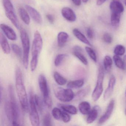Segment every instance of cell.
<instances>
[{"label": "cell", "mask_w": 126, "mask_h": 126, "mask_svg": "<svg viewBox=\"0 0 126 126\" xmlns=\"http://www.w3.org/2000/svg\"><path fill=\"white\" fill-rule=\"evenodd\" d=\"M15 87L22 110L26 112L29 110V101L23 82L22 71L17 67L15 71Z\"/></svg>", "instance_id": "cell-1"}, {"label": "cell", "mask_w": 126, "mask_h": 126, "mask_svg": "<svg viewBox=\"0 0 126 126\" xmlns=\"http://www.w3.org/2000/svg\"><path fill=\"white\" fill-rule=\"evenodd\" d=\"M9 103L11 110L12 123L13 126H19L20 112L15 94L14 90L12 84H10L8 87Z\"/></svg>", "instance_id": "cell-2"}, {"label": "cell", "mask_w": 126, "mask_h": 126, "mask_svg": "<svg viewBox=\"0 0 126 126\" xmlns=\"http://www.w3.org/2000/svg\"><path fill=\"white\" fill-rule=\"evenodd\" d=\"M20 37L23 48V64L25 69H28L29 64L30 39L28 33L24 29L20 30Z\"/></svg>", "instance_id": "cell-3"}, {"label": "cell", "mask_w": 126, "mask_h": 126, "mask_svg": "<svg viewBox=\"0 0 126 126\" xmlns=\"http://www.w3.org/2000/svg\"><path fill=\"white\" fill-rule=\"evenodd\" d=\"M38 83L40 91L43 96V101L48 108H51L53 101L50 95L49 88L46 77L43 74H40L38 78Z\"/></svg>", "instance_id": "cell-4"}, {"label": "cell", "mask_w": 126, "mask_h": 126, "mask_svg": "<svg viewBox=\"0 0 126 126\" xmlns=\"http://www.w3.org/2000/svg\"><path fill=\"white\" fill-rule=\"evenodd\" d=\"M2 2L6 16L17 29H19V23L11 1L10 0H2Z\"/></svg>", "instance_id": "cell-5"}, {"label": "cell", "mask_w": 126, "mask_h": 126, "mask_svg": "<svg viewBox=\"0 0 126 126\" xmlns=\"http://www.w3.org/2000/svg\"><path fill=\"white\" fill-rule=\"evenodd\" d=\"M29 105L30 110V120L32 126H38L40 124V120L34 99V94L32 91L30 93Z\"/></svg>", "instance_id": "cell-6"}, {"label": "cell", "mask_w": 126, "mask_h": 126, "mask_svg": "<svg viewBox=\"0 0 126 126\" xmlns=\"http://www.w3.org/2000/svg\"><path fill=\"white\" fill-rule=\"evenodd\" d=\"M54 90L56 98L63 102H68L74 99L75 95L71 88L64 89L56 86L54 87Z\"/></svg>", "instance_id": "cell-7"}, {"label": "cell", "mask_w": 126, "mask_h": 126, "mask_svg": "<svg viewBox=\"0 0 126 126\" xmlns=\"http://www.w3.org/2000/svg\"><path fill=\"white\" fill-rule=\"evenodd\" d=\"M104 73L102 67L100 66L98 70L97 82L95 87L92 94V98L94 101H96L100 98L103 91V84Z\"/></svg>", "instance_id": "cell-8"}, {"label": "cell", "mask_w": 126, "mask_h": 126, "mask_svg": "<svg viewBox=\"0 0 126 126\" xmlns=\"http://www.w3.org/2000/svg\"><path fill=\"white\" fill-rule=\"evenodd\" d=\"M43 46V41L40 32L37 31L34 35V39L32 48V57L38 58Z\"/></svg>", "instance_id": "cell-9"}, {"label": "cell", "mask_w": 126, "mask_h": 126, "mask_svg": "<svg viewBox=\"0 0 126 126\" xmlns=\"http://www.w3.org/2000/svg\"><path fill=\"white\" fill-rule=\"evenodd\" d=\"M25 7L34 21L37 24H42V18L39 12L35 8L28 5H26Z\"/></svg>", "instance_id": "cell-10"}, {"label": "cell", "mask_w": 126, "mask_h": 126, "mask_svg": "<svg viewBox=\"0 0 126 126\" xmlns=\"http://www.w3.org/2000/svg\"><path fill=\"white\" fill-rule=\"evenodd\" d=\"M115 101L113 99L110 101L105 113L100 118L98 121L99 124H102L106 122L110 117L114 108Z\"/></svg>", "instance_id": "cell-11"}, {"label": "cell", "mask_w": 126, "mask_h": 126, "mask_svg": "<svg viewBox=\"0 0 126 126\" xmlns=\"http://www.w3.org/2000/svg\"><path fill=\"white\" fill-rule=\"evenodd\" d=\"M63 16L68 22H75L76 20V16L73 11L70 8L65 7L63 8L61 11Z\"/></svg>", "instance_id": "cell-12"}, {"label": "cell", "mask_w": 126, "mask_h": 126, "mask_svg": "<svg viewBox=\"0 0 126 126\" xmlns=\"http://www.w3.org/2000/svg\"><path fill=\"white\" fill-rule=\"evenodd\" d=\"M0 28L8 39L12 41H15L17 39L16 33L10 26L5 24H1Z\"/></svg>", "instance_id": "cell-13"}, {"label": "cell", "mask_w": 126, "mask_h": 126, "mask_svg": "<svg viewBox=\"0 0 126 126\" xmlns=\"http://www.w3.org/2000/svg\"><path fill=\"white\" fill-rule=\"evenodd\" d=\"M82 48L80 46H76L73 48V53L84 64L87 65L88 64V62L86 57L82 53Z\"/></svg>", "instance_id": "cell-14"}, {"label": "cell", "mask_w": 126, "mask_h": 126, "mask_svg": "<svg viewBox=\"0 0 126 126\" xmlns=\"http://www.w3.org/2000/svg\"><path fill=\"white\" fill-rule=\"evenodd\" d=\"M110 8L112 13L121 14L124 10L122 3L118 0H112L110 4Z\"/></svg>", "instance_id": "cell-15"}, {"label": "cell", "mask_w": 126, "mask_h": 126, "mask_svg": "<svg viewBox=\"0 0 126 126\" xmlns=\"http://www.w3.org/2000/svg\"><path fill=\"white\" fill-rule=\"evenodd\" d=\"M116 82V79L114 76H111L109 80L108 85L106 89L104 95V99L107 100L110 98L113 91Z\"/></svg>", "instance_id": "cell-16"}, {"label": "cell", "mask_w": 126, "mask_h": 126, "mask_svg": "<svg viewBox=\"0 0 126 126\" xmlns=\"http://www.w3.org/2000/svg\"><path fill=\"white\" fill-rule=\"evenodd\" d=\"M0 43L2 50L4 53L9 54L11 52V47L7 39L2 32L0 33Z\"/></svg>", "instance_id": "cell-17"}, {"label": "cell", "mask_w": 126, "mask_h": 126, "mask_svg": "<svg viewBox=\"0 0 126 126\" xmlns=\"http://www.w3.org/2000/svg\"><path fill=\"white\" fill-rule=\"evenodd\" d=\"M100 108L97 105L94 106L88 115L87 122L88 124H90L93 122L95 120L98 116Z\"/></svg>", "instance_id": "cell-18"}, {"label": "cell", "mask_w": 126, "mask_h": 126, "mask_svg": "<svg viewBox=\"0 0 126 126\" xmlns=\"http://www.w3.org/2000/svg\"><path fill=\"white\" fill-rule=\"evenodd\" d=\"M69 35L66 32H61L57 35V44L60 47H63L67 43Z\"/></svg>", "instance_id": "cell-19"}, {"label": "cell", "mask_w": 126, "mask_h": 126, "mask_svg": "<svg viewBox=\"0 0 126 126\" xmlns=\"http://www.w3.org/2000/svg\"><path fill=\"white\" fill-rule=\"evenodd\" d=\"M19 15L23 22L26 25H29L31 22L29 14L26 9L22 7H20L18 9Z\"/></svg>", "instance_id": "cell-20"}, {"label": "cell", "mask_w": 126, "mask_h": 126, "mask_svg": "<svg viewBox=\"0 0 126 126\" xmlns=\"http://www.w3.org/2000/svg\"><path fill=\"white\" fill-rule=\"evenodd\" d=\"M73 33L75 37L82 42L90 46H92L91 43L90 42L86 37L79 30L75 28L73 30Z\"/></svg>", "instance_id": "cell-21"}, {"label": "cell", "mask_w": 126, "mask_h": 126, "mask_svg": "<svg viewBox=\"0 0 126 126\" xmlns=\"http://www.w3.org/2000/svg\"><path fill=\"white\" fill-rule=\"evenodd\" d=\"M84 79H79L71 81L68 82L67 87L71 89H77L81 87L84 85Z\"/></svg>", "instance_id": "cell-22"}, {"label": "cell", "mask_w": 126, "mask_h": 126, "mask_svg": "<svg viewBox=\"0 0 126 126\" xmlns=\"http://www.w3.org/2000/svg\"><path fill=\"white\" fill-rule=\"evenodd\" d=\"M90 90L91 87L90 85H88L77 92L74 96V98L76 100H80L89 94Z\"/></svg>", "instance_id": "cell-23"}, {"label": "cell", "mask_w": 126, "mask_h": 126, "mask_svg": "<svg viewBox=\"0 0 126 126\" xmlns=\"http://www.w3.org/2000/svg\"><path fill=\"white\" fill-rule=\"evenodd\" d=\"M79 110L83 115L88 114L91 111L90 104L87 101H83L79 105Z\"/></svg>", "instance_id": "cell-24"}, {"label": "cell", "mask_w": 126, "mask_h": 126, "mask_svg": "<svg viewBox=\"0 0 126 126\" xmlns=\"http://www.w3.org/2000/svg\"><path fill=\"white\" fill-rule=\"evenodd\" d=\"M60 107L63 110L71 115H76L77 113V109L73 105L61 104L60 105Z\"/></svg>", "instance_id": "cell-25"}, {"label": "cell", "mask_w": 126, "mask_h": 126, "mask_svg": "<svg viewBox=\"0 0 126 126\" xmlns=\"http://www.w3.org/2000/svg\"><path fill=\"white\" fill-rule=\"evenodd\" d=\"M53 77L55 81L59 85L63 86L67 83V79L57 71L54 73Z\"/></svg>", "instance_id": "cell-26"}, {"label": "cell", "mask_w": 126, "mask_h": 126, "mask_svg": "<svg viewBox=\"0 0 126 126\" xmlns=\"http://www.w3.org/2000/svg\"><path fill=\"white\" fill-rule=\"evenodd\" d=\"M121 14L118 13H112L110 17L111 25L114 27L117 26L120 22Z\"/></svg>", "instance_id": "cell-27"}, {"label": "cell", "mask_w": 126, "mask_h": 126, "mask_svg": "<svg viewBox=\"0 0 126 126\" xmlns=\"http://www.w3.org/2000/svg\"><path fill=\"white\" fill-rule=\"evenodd\" d=\"M67 56V55L64 54H60L57 55L54 59V65L56 67L60 66Z\"/></svg>", "instance_id": "cell-28"}, {"label": "cell", "mask_w": 126, "mask_h": 126, "mask_svg": "<svg viewBox=\"0 0 126 126\" xmlns=\"http://www.w3.org/2000/svg\"><path fill=\"white\" fill-rule=\"evenodd\" d=\"M113 59L114 60L115 64L117 67L122 70L125 69L124 61L119 57V56L115 55V56H113Z\"/></svg>", "instance_id": "cell-29"}, {"label": "cell", "mask_w": 126, "mask_h": 126, "mask_svg": "<svg viewBox=\"0 0 126 126\" xmlns=\"http://www.w3.org/2000/svg\"><path fill=\"white\" fill-rule=\"evenodd\" d=\"M104 65L106 70L109 71L111 69L112 65V61L110 57L106 56L104 60Z\"/></svg>", "instance_id": "cell-30"}, {"label": "cell", "mask_w": 126, "mask_h": 126, "mask_svg": "<svg viewBox=\"0 0 126 126\" xmlns=\"http://www.w3.org/2000/svg\"><path fill=\"white\" fill-rule=\"evenodd\" d=\"M50 114L49 113H46L43 119V125L45 126H52V121Z\"/></svg>", "instance_id": "cell-31"}, {"label": "cell", "mask_w": 126, "mask_h": 126, "mask_svg": "<svg viewBox=\"0 0 126 126\" xmlns=\"http://www.w3.org/2000/svg\"><path fill=\"white\" fill-rule=\"evenodd\" d=\"M12 48L14 53L19 58L23 57V51L20 47L15 44H13L11 45Z\"/></svg>", "instance_id": "cell-32"}, {"label": "cell", "mask_w": 126, "mask_h": 126, "mask_svg": "<svg viewBox=\"0 0 126 126\" xmlns=\"http://www.w3.org/2000/svg\"><path fill=\"white\" fill-rule=\"evenodd\" d=\"M52 115L56 120H59L61 119L62 111L59 108L54 107L52 109Z\"/></svg>", "instance_id": "cell-33"}, {"label": "cell", "mask_w": 126, "mask_h": 126, "mask_svg": "<svg viewBox=\"0 0 126 126\" xmlns=\"http://www.w3.org/2000/svg\"><path fill=\"white\" fill-rule=\"evenodd\" d=\"M34 99L36 106L40 112H42L43 110V103L40 97L37 95H34Z\"/></svg>", "instance_id": "cell-34"}, {"label": "cell", "mask_w": 126, "mask_h": 126, "mask_svg": "<svg viewBox=\"0 0 126 126\" xmlns=\"http://www.w3.org/2000/svg\"><path fill=\"white\" fill-rule=\"evenodd\" d=\"M125 51L126 49L123 46L118 45L115 47L114 50V53L115 55L121 56L124 54Z\"/></svg>", "instance_id": "cell-35"}, {"label": "cell", "mask_w": 126, "mask_h": 126, "mask_svg": "<svg viewBox=\"0 0 126 126\" xmlns=\"http://www.w3.org/2000/svg\"><path fill=\"white\" fill-rule=\"evenodd\" d=\"M85 50L89 55L91 59L94 61L95 62H97V56L94 51L91 48L89 47H86L85 48Z\"/></svg>", "instance_id": "cell-36"}, {"label": "cell", "mask_w": 126, "mask_h": 126, "mask_svg": "<svg viewBox=\"0 0 126 126\" xmlns=\"http://www.w3.org/2000/svg\"><path fill=\"white\" fill-rule=\"evenodd\" d=\"M61 119L64 123H68L70 121L71 117L68 113L63 110Z\"/></svg>", "instance_id": "cell-37"}, {"label": "cell", "mask_w": 126, "mask_h": 126, "mask_svg": "<svg viewBox=\"0 0 126 126\" xmlns=\"http://www.w3.org/2000/svg\"><path fill=\"white\" fill-rule=\"evenodd\" d=\"M103 40L106 43H111L112 42V37L110 34L105 33L103 36Z\"/></svg>", "instance_id": "cell-38"}, {"label": "cell", "mask_w": 126, "mask_h": 126, "mask_svg": "<svg viewBox=\"0 0 126 126\" xmlns=\"http://www.w3.org/2000/svg\"><path fill=\"white\" fill-rule=\"evenodd\" d=\"M87 35L88 38L90 39H92L94 37V32L92 29L91 28H88L86 31Z\"/></svg>", "instance_id": "cell-39"}, {"label": "cell", "mask_w": 126, "mask_h": 126, "mask_svg": "<svg viewBox=\"0 0 126 126\" xmlns=\"http://www.w3.org/2000/svg\"><path fill=\"white\" fill-rule=\"evenodd\" d=\"M46 17L50 23L51 24H53L55 19H54V17L53 15L51 14H47L46 15Z\"/></svg>", "instance_id": "cell-40"}, {"label": "cell", "mask_w": 126, "mask_h": 126, "mask_svg": "<svg viewBox=\"0 0 126 126\" xmlns=\"http://www.w3.org/2000/svg\"><path fill=\"white\" fill-rule=\"evenodd\" d=\"M74 5L77 6H79L81 5V0H71Z\"/></svg>", "instance_id": "cell-41"}, {"label": "cell", "mask_w": 126, "mask_h": 126, "mask_svg": "<svg viewBox=\"0 0 126 126\" xmlns=\"http://www.w3.org/2000/svg\"><path fill=\"white\" fill-rule=\"evenodd\" d=\"M106 0H97L96 4L98 6L101 5L104 3L105 2Z\"/></svg>", "instance_id": "cell-42"}, {"label": "cell", "mask_w": 126, "mask_h": 126, "mask_svg": "<svg viewBox=\"0 0 126 126\" xmlns=\"http://www.w3.org/2000/svg\"><path fill=\"white\" fill-rule=\"evenodd\" d=\"M123 61H124L125 69V68H126V54L124 56V59H123Z\"/></svg>", "instance_id": "cell-43"}, {"label": "cell", "mask_w": 126, "mask_h": 126, "mask_svg": "<svg viewBox=\"0 0 126 126\" xmlns=\"http://www.w3.org/2000/svg\"><path fill=\"white\" fill-rule=\"evenodd\" d=\"M82 0L84 3H87L88 1V0Z\"/></svg>", "instance_id": "cell-44"}, {"label": "cell", "mask_w": 126, "mask_h": 126, "mask_svg": "<svg viewBox=\"0 0 126 126\" xmlns=\"http://www.w3.org/2000/svg\"><path fill=\"white\" fill-rule=\"evenodd\" d=\"M125 5L126 6V0H125Z\"/></svg>", "instance_id": "cell-45"}, {"label": "cell", "mask_w": 126, "mask_h": 126, "mask_svg": "<svg viewBox=\"0 0 126 126\" xmlns=\"http://www.w3.org/2000/svg\"><path fill=\"white\" fill-rule=\"evenodd\" d=\"M125 115H126V110H125Z\"/></svg>", "instance_id": "cell-46"}, {"label": "cell", "mask_w": 126, "mask_h": 126, "mask_svg": "<svg viewBox=\"0 0 126 126\" xmlns=\"http://www.w3.org/2000/svg\"></svg>", "instance_id": "cell-47"}]
</instances>
